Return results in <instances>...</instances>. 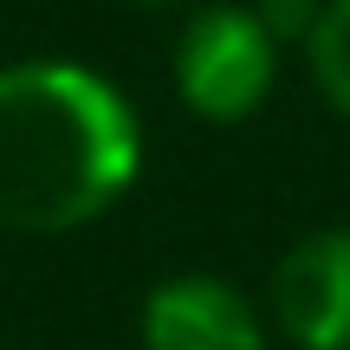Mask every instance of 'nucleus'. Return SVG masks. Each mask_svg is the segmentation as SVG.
Instances as JSON below:
<instances>
[{
  "mask_svg": "<svg viewBox=\"0 0 350 350\" xmlns=\"http://www.w3.org/2000/svg\"><path fill=\"white\" fill-rule=\"evenodd\" d=\"M137 111L111 78L65 59L0 72V227L65 234L137 182Z\"/></svg>",
  "mask_w": 350,
  "mask_h": 350,
  "instance_id": "nucleus-1",
  "label": "nucleus"
},
{
  "mask_svg": "<svg viewBox=\"0 0 350 350\" xmlns=\"http://www.w3.org/2000/svg\"><path fill=\"white\" fill-rule=\"evenodd\" d=\"M279 72V39L253 7H208L175 46V85L208 124H240L266 104Z\"/></svg>",
  "mask_w": 350,
  "mask_h": 350,
  "instance_id": "nucleus-2",
  "label": "nucleus"
},
{
  "mask_svg": "<svg viewBox=\"0 0 350 350\" xmlns=\"http://www.w3.org/2000/svg\"><path fill=\"white\" fill-rule=\"evenodd\" d=\"M273 312L299 350H350V227L305 234L279 260Z\"/></svg>",
  "mask_w": 350,
  "mask_h": 350,
  "instance_id": "nucleus-3",
  "label": "nucleus"
},
{
  "mask_svg": "<svg viewBox=\"0 0 350 350\" xmlns=\"http://www.w3.org/2000/svg\"><path fill=\"white\" fill-rule=\"evenodd\" d=\"M143 350H266V331L227 279L182 273L143 299Z\"/></svg>",
  "mask_w": 350,
  "mask_h": 350,
  "instance_id": "nucleus-4",
  "label": "nucleus"
},
{
  "mask_svg": "<svg viewBox=\"0 0 350 350\" xmlns=\"http://www.w3.org/2000/svg\"><path fill=\"white\" fill-rule=\"evenodd\" d=\"M305 52H312L318 91H325V98L350 117V0H325V13H318Z\"/></svg>",
  "mask_w": 350,
  "mask_h": 350,
  "instance_id": "nucleus-5",
  "label": "nucleus"
},
{
  "mask_svg": "<svg viewBox=\"0 0 350 350\" xmlns=\"http://www.w3.org/2000/svg\"><path fill=\"white\" fill-rule=\"evenodd\" d=\"M253 13H260V26L286 46V39H312L318 13H325V0H253Z\"/></svg>",
  "mask_w": 350,
  "mask_h": 350,
  "instance_id": "nucleus-6",
  "label": "nucleus"
}]
</instances>
